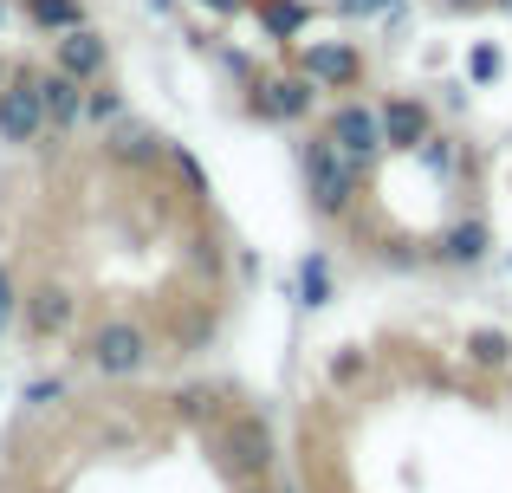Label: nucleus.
I'll use <instances>...</instances> for the list:
<instances>
[{
	"label": "nucleus",
	"mask_w": 512,
	"mask_h": 493,
	"mask_svg": "<svg viewBox=\"0 0 512 493\" xmlns=\"http://www.w3.org/2000/svg\"><path fill=\"white\" fill-rule=\"evenodd\" d=\"M299 176H305V202H312L318 221H344L350 208H357V195H363V163L344 156L325 130L299 143Z\"/></svg>",
	"instance_id": "nucleus-1"
},
{
	"label": "nucleus",
	"mask_w": 512,
	"mask_h": 493,
	"mask_svg": "<svg viewBox=\"0 0 512 493\" xmlns=\"http://www.w3.org/2000/svg\"><path fill=\"white\" fill-rule=\"evenodd\" d=\"M85 364L98 377H143L156 364V338L143 318H98L85 331Z\"/></svg>",
	"instance_id": "nucleus-2"
},
{
	"label": "nucleus",
	"mask_w": 512,
	"mask_h": 493,
	"mask_svg": "<svg viewBox=\"0 0 512 493\" xmlns=\"http://www.w3.org/2000/svg\"><path fill=\"white\" fill-rule=\"evenodd\" d=\"M318 104V85L299 72V65H286V72H260L247 85V117L253 124H305Z\"/></svg>",
	"instance_id": "nucleus-3"
},
{
	"label": "nucleus",
	"mask_w": 512,
	"mask_h": 493,
	"mask_svg": "<svg viewBox=\"0 0 512 493\" xmlns=\"http://www.w3.org/2000/svg\"><path fill=\"white\" fill-rule=\"evenodd\" d=\"M292 65H299L318 91H357L363 72H370V59H363L357 39H299Z\"/></svg>",
	"instance_id": "nucleus-4"
},
{
	"label": "nucleus",
	"mask_w": 512,
	"mask_h": 493,
	"mask_svg": "<svg viewBox=\"0 0 512 493\" xmlns=\"http://www.w3.org/2000/svg\"><path fill=\"white\" fill-rule=\"evenodd\" d=\"M39 137H46V98H39V72L20 65V72H7V85H0V143L26 150V143H39Z\"/></svg>",
	"instance_id": "nucleus-5"
},
{
	"label": "nucleus",
	"mask_w": 512,
	"mask_h": 493,
	"mask_svg": "<svg viewBox=\"0 0 512 493\" xmlns=\"http://www.w3.org/2000/svg\"><path fill=\"white\" fill-rule=\"evenodd\" d=\"M325 137L338 143L344 156H357L363 169H370L376 156H389V137H383V104H363V98H344V104H331V117H325Z\"/></svg>",
	"instance_id": "nucleus-6"
},
{
	"label": "nucleus",
	"mask_w": 512,
	"mask_h": 493,
	"mask_svg": "<svg viewBox=\"0 0 512 493\" xmlns=\"http://www.w3.org/2000/svg\"><path fill=\"white\" fill-rule=\"evenodd\" d=\"M221 455H227V474L234 481H266L279 461V442H273V422L266 416H234L221 435Z\"/></svg>",
	"instance_id": "nucleus-7"
},
{
	"label": "nucleus",
	"mask_w": 512,
	"mask_h": 493,
	"mask_svg": "<svg viewBox=\"0 0 512 493\" xmlns=\"http://www.w3.org/2000/svg\"><path fill=\"white\" fill-rule=\"evenodd\" d=\"M383 137H389V156H415L428 137H435V104L415 98V91L383 98Z\"/></svg>",
	"instance_id": "nucleus-8"
},
{
	"label": "nucleus",
	"mask_w": 512,
	"mask_h": 493,
	"mask_svg": "<svg viewBox=\"0 0 512 493\" xmlns=\"http://www.w3.org/2000/svg\"><path fill=\"white\" fill-rule=\"evenodd\" d=\"M52 65H59V72H72V78H85V85H98V78L111 72V39L85 20V26H72V33L52 39Z\"/></svg>",
	"instance_id": "nucleus-9"
},
{
	"label": "nucleus",
	"mask_w": 512,
	"mask_h": 493,
	"mask_svg": "<svg viewBox=\"0 0 512 493\" xmlns=\"http://www.w3.org/2000/svg\"><path fill=\"white\" fill-rule=\"evenodd\" d=\"M26 331H33L39 344H52V338H65L72 331V318H78V299H72V286H59V279H46V286H33L26 292Z\"/></svg>",
	"instance_id": "nucleus-10"
},
{
	"label": "nucleus",
	"mask_w": 512,
	"mask_h": 493,
	"mask_svg": "<svg viewBox=\"0 0 512 493\" xmlns=\"http://www.w3.org/2000/svg\"><path fill=\"white\" fill-rule=\"evenodd\" d=\"M104 156L124 163V169H156V163H169V137H163V130H150V124L117 117V124L104 130Z\"/></svg>",
	"instance_id": "nucleus-11"
},
{
	"label": "nucleus",
	"mask_w": 512,
	"mask_h": 493,
	"mask_svg": "<svg viewBox=\"0 0 512 493\" xmlns=\"http://www.w3.org/2000/svg\"><path fill=\"white\" fill-rule=\"evenodd\" d=\"M493 253V228L480 215H461L454 228H441L435 234V247H428V260H441V266H480Z\"/></svg>",
	"instance_id": "nucleus-12"
},
{
	"label": "nucleus",
	"mask_w": 512,
	"mask_h": 493,
	"mask_svg": "<svg viewBox=\"0 0 512 493\" xmlns=\"http://www.w3.org/2000/svg\"><path fill=\"white\" fill-rule=\"evenodd\" d=\"M85 78H72V72H59V65H52V72H39V98H46V124L52 130H78L85 124Z\"/></svg>",
	"instance_id": "nucleus-13"
},
{
	"label": "nucleus",
	"mask_w": 512,
	"mask_h": 493,
	"mask_svg": "<svg viewBox=\"0 0 512 493\" xmlns=\"http://www.w3.org/2000/svg\"><path fill=\"white\" fill-rule=\"evenodd\" d=\"M253 20H260L266 39H279V46H299V33L312 26V0H253Z\"/></svg>",
	"instance_id": "nucleus-14"
},
{
	"label": "nucleus",
	"mask_w": 512,
	"mask_h": 493,
	"mask_svg": "<svg viewBox=\"0 0 512 493\" xmlns=\"http://www.w3.org/2000/svg\"><path fill=\"white\" fill-rule=\"evenodd\" d=\"M26 26L33 33H46V39H59V33H72V26H85L91 13H85V0H26Z\"/></svg>",
	"instance_id": "nucleus-15"
},
{
	"label": "nucleus",
	"mask_w": 512,
	"mask_h": 493,
	"mask_svg": "<svg viewBox=\"0 0 512 493\" xmlns=\"http://www.w3.org/2000/svg\"><path fill=\"white\" fill-rule=\"evenodd\" d=\"M461 351H467V364H474V370H512V338H506L500 325H474Z\"/></svg>",
	"instance_id": "nucleus-16"
},
{
	"label": "nucleus",
	"mask_w": 512,
	"mask_h": 493,
	"mask_svg": "<svg viewBox=\"0 0 512 493\" xmlns=\"http://www.w3.org/2000/svg\"><path fill=\"white\" fill-rule=\"evenodd\" d=\"M299 305L305 312H325L331 305V253H305L299 260Z\"/></svg>",
	"instance_id": "nucleus-17"
},
{
	"label": "nucleus",
	"mask_w": 512,
	"mask_h": 493,
	"mask_svg": "<svg viewBox=\"0 0 512 493\" xmlns=\"http://www.w3.org/2000/svg\"><path fill=\"white\" fill-rule=\"evenodd\" d=\"M169 169H175V182L188 189V202H208V195H214L208 169L195 163V150H188V143H169Z\"/></svg>",
	"instance_id": "nucleus-18"
},
{
	"label": "nucleus",
	"mask_w": 512,
	"mask_h": 493,
	"mask_svg": "<svg viewBox=\"0 0 512 493\" xmlns=\"http://www.w3.org/2000/svg\"><path fill=\"white\" fill-rule=\"evenodd\" d=\"M117 117H130V104H124V91H117V85H104V78H98V85H91V91H85V124H104V130H111V124H117Z\"/></svg>",
	"instance_id": "nucleus-19"
},
{
	"label": "nucleus",
	"mask_w": 512,
	"mask_h": 493,
	"mask_svg": "<svg viewBox=\"0 0 512 493\" xmlns=\"http://www.w3.org/2000/svg\"><path fill=\"white\" fill-rule=\"evenodd\" d=\"M325 377L338 383V390H350V383L370 377V357H363L357 344H338V351H331V364H325Z\"/></svg>",
	"instance_id": "nucleus-20"
},
{
	"label": "nucleus",
	"mask_w": 512,
	"mask_h": 493,
	"mask_svg": "<svg viewBox=\"0 0 512 493\" xmlns=\"http://www.w3.org/2000/svg\"><path fill=\"white\" fill-rule=\"evenodd\" d=\"M506 72V59H500V46H487V39H480V46L474 52H467V85H493V78H500Z\"/></svg>",
	"instance_id": "nucleus-21"
},
{
	"label": "nucleus",
	"mask_w": 512,
	"mask_h": 493,
	"mask_svg": "<svg viewBox=\"0 0 512 493\" xmlns=\"http://www.w3.org/2000/svg\"><path fill=\"white\" fill-rule=\"evenodd\" d=\"M415 163L435 169V176H448V169H454V137H441V130H435V137H428L422 150H415Z\"/></svg>",
	"instance_id": "nucleus-22"
},
{
	"label": "nucleus",
	"mask_w": 512,
	"mask_h": 493,
	"mask_svg": "<svg viewBox=\"0 0 512 493\" xmlns=\"http://www.w3.org/2000/svg\"><path fill=\"white\" fill-rule=\"evenodd\" d=\"M175 403H182V416L188 422H201V416H221V396H214V390H182V396H175Z\"/></svg>",
	"instance_id": "nucleus-23"
},
{
	"label": "nucleus",
	"mask_w": 512,
	"mask_h": 493,
	"mask_svg": "<svg viewBox=\"0 0 512 493\" xmlns=\"http://www.w3.org/2000/svg\"><path fill=\"white\" fill-rule=\"evenodd\" d=\"M26 403H33V409L65 403V383H59V377H33V383H26Z\"/></svg>",
	"instance_id": "nucleus-24"
},
{
	"label": "nucleus",
	"mask_w": 512,
	"mask_h": 493,
	"mask_svg": "<svg viewBox=\"0 0 512 493\" xmlns=\"http://www.w3.org/2000/svg\"><path fill=\"white\" fill-rule=\"evenodd\" d=\"M188 7H201L208 20H240V13H253V0H188Z\"/></svg>",
	"instance_id": "nucleus-25"
},
{
	"label": "nucleus",
	"mask_w": 512,
	"mask_h": 493,
	"mask_svg": "<svg viewBox=\"0 0 512 493\" xmlns=\"http://www.w3.org/2000/svg\"><path fill=\"white\" fill-rule=\"evenodd\" d=\"M338 13H363V20H376V13H396L402 0H331Z\"/></svg>",
	"instance_id": "nucleus-26"
},
{
	"label": "nucleus",
	"mask_w": 512,
	"mask_h": 493,
	"mask_svg": "<svg viewBox=\"0 0 512 493\" xmlns=\"http://www.w3.org/2000/svg\"><path fill=\"white\" fill-rule=\"evenodd\" d=\"M20 305H26V299H20V286H13V273L0 266V325H7V318L20 312Z\"/></svg>",
	"instance_id": "nucleus-27"
},
{
	"label": "nucleus",
	"mask_w": 512,
	"mask_h": 493,
	"mask_svg": "<svg viewBox=\"0 0 512 493\" xmlns=\"http://www.w3.org/2000/svg\"><path fill=\"white\" fill-rule=\"evenodd\" d=\"M448 13H474V7H493V0H441Z\"/></svg>",
	"instance_id": "nucleus-28"
},
{
	"label": "nucleus",
	"mask_w": 512,
	"mask_h": 493,
	"mask_svg": "<svg viewBox=\"0 0 512 493\" xmlns=\"http://www.w3.org/2000/svg\"><path fill=\"white\" fill-rule=\"evenodd\" d=\"M240 493H273V487H266V481H240Z\"/></svg>",
	"instance_id": "nucleus-29"
},
{
	"label": "nucleus",
	"mask_w": 512,
	"mask_h": 493,
	"mask_svg": "<svg viewBox=\"0 0 512 493\" xmlns=\"http://www.w3.org/2000/svg\"><path fill=\"white\" fill-rule=\"evenodd\" d=\"M143 7H150V13H169V7H175V0H143Z\"/></svg>",
	"instance_id": "nucleus-30"
},
{
	"label": "nucleus",
	"mask_w": 512,
	"mask_h": 493,
	"mask_svg": "<svg viewBox=\"0 0 512 493\" xmlns=\"http://www.w3.org/2000/svg\"><path fill=\"white\" fill-rule=\"evenodd\" d=\"M493 7H506V13H512V0H493Z\"/></svg>",
	"instance_id": "nucleus-31"
},
{
	"label": "nucleus",
	"mask_w": 512,
	"mask_h": 493,
	"mask_svg": "<svg viewBox=\"0 0 512 493\" xmlns=\"http://www.w3.org/2000/svg\"><path fill=\"white\" fill-rule=\"evenodd\" d=\"M13 7H26V0H13Z\"/></svg>",
	"instance_id": "nucleus-32"
},
{
	"label": "nucleus",
	"mask_w": 512,
	"mask_h": 493,
	"mask_svg": "<svg viewBox=\"0 0 512 493\" xmlns=\"http://www.w3.org/2000/svg\"><path fill=\"white\" fill-rule=\"evenodd\" d=\"M0 85H7V72H0Z\"/></svg>",
	"instance_id": "nucleus-33"
},
{
	"label": "nucleus",
	"mask_w": 512,
	"mask_h": 493,
	"mask_svg": "<svg viewBox=\"0 0 512 493\" xmlns=\"http://www.w3.org/2000/svg\"><path fill=\"white\" fill-rule=\"evenodd\" d=\"M0 331H7V325H0Z\"/></svg>",
	"instance_id": "nucleus-34"
},
{
	"label": "nucleus",
	"mask_w": 512,
	"mask_h": 493,
	"mask_svg": "<svg viewBox=\"0 0 512 493\" xmlns=\"http://www.w3.org/2000/svg\"><path fill=\"white\" fill-rule=\"evenodd\" d=\"M506 377H512V370H506Z\"/></svg>",
	"instance_id": "nucleus-35"
},
{
	"label": "nucleus",
	"mask_w": 512,
	"mask_h": 493,
	"mask_svg": "<svg viewBox=\"0 0 512 493\" xmlns=\"http://www.w3.org/2000/svg\"><path fill=\"white\" fill-rule=\"evenodd\" d=\"M506 266H512V260H506Z\"/></svg>",
	"instance_id": "nucleus-36"
}]
</instances>
